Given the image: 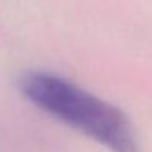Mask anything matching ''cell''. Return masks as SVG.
<instances>
[{"label":"cell","instance_id":"6da1fadb","mask_svg":"<svg viewBox=\"0 0 152 152\" xmlns=\"http://www.w3.org/2000/svg\"><path fill=\"white\" fill-rule=\"evenodd\" d=\"M20 88L36 107L112 152H140L127 113L75 82L48 72H27Z\"/></svg>","mask_w":152,"mask_h":152}]
</instances>
